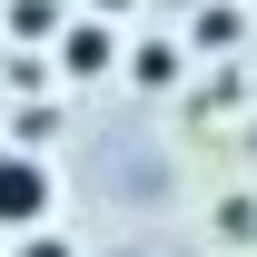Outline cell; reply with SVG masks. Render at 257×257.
Returning a JSON list of instances; mask_svg holds the SVG:
<instances>
[{
	"mask_svg": "<svg viewBox=\"0 0 257 257\" xmlns=\"http://www.w3.org/2000/svg\"><path fill=\"white\" fill-rule=\"evenodd\" d=\"M40 208H50V178L30 159H0V227H30Z\"/></svg>",
	"mask_w": 257,
	"mask_h": 257,
	"instance_id": "1",
	"label": "cell"
},
{
	"mask_svg": "<svg viewBox=\"0 0 257 257\" xmlns=\"http://www.w3.org/2000/svg\"><path fill=\"white\" fill-rule=\"evenodd\" d=\"M20 257H69V247H60V237H50V247H20Z\"/></svg>",
	"mask_w": 257,
	"mask_h": 257,
	"instance_id": "2",
	"label": "cell"
}]
</instances>
